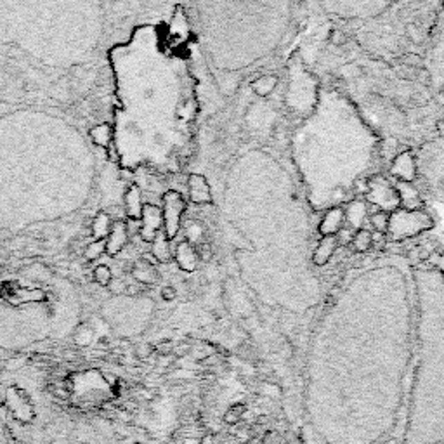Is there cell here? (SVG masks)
Returning a JSON list of instances; mask_svg holds the SVG:
<instances>
[{
    "mask_svg": "<svg viewBox=\"0 0 444 444\" xmlns=\"http://www.w3.org/2000/svg\"><path fill=\"white\" fill-rule=\"evenodd\" d=\"M151 255L158 264H169L172 261V250H170V240L165 237L163 231L156 234V238L151 243Z\"/></svg>",
    "mask_w": 444,
    "mask_h": 444,
    "instance_id": "44dd1931",
    "label": "cell"
},
{
    "mask_svg": "<svg viewBox=\"0 0 444 444\" xmlns=\"http://www.w3.org/2000/svg\"><path fill=\"white\" fill-rule=\"evenodd\" d=\"M94 279L98 285L101 286H108V283L113 279V275H111V269L108 268V266H98V268L94 269Z\"/></svg>",
    "mask_w": 444,
    "mask_h": 444,
    "instance_id": "f546056e",
    "label": "cell"
},
{
    "mask_svg": "<svg viewBox=\"0 0 444 444\" xmlns=\"http://www.w3.org/2000/svg\"><path fill=\"white\" fill-rule=\"evenodd\" d=\"M91 139L101 148H108L109 142H111V136H113V131H111V125L101 124L95 125V127L91 129Z\"/></svg>",
    "mask_w": 444,
    "mask_h": 444,
    "instance_id": "484cf974",
    "label": "cell"
},
{
    "mask_svg": "<svg viewBox=\"0 0 444 444\" xmlns=\"http://www.w3.org/2000/svg\"><path fill=\"white\" fill-rule=\"evenodd\" d=\"M176 297H177V292L174 286H163L162 299L165 300V302H172V300H176Z\"/></svg>",
    "mask_w": 444,
    "mask_h": 444,
    "instance_id": "d590c367",
    "label": "cell"
},
{
    "mask_svg": "<svg viewBox=\"0 0 444 444\" xmlns=\"http://www.w3.org/2000/svg\"><path fill=\"white\" fill-rule=\"evenodd\" d=\"M351 245H353L356 254H367V252H370L371 247H373V233H371L370 230H367V228H361V230L354 231Z\"/></svg>",
    "mask_w": 444,
    "mask_h": 444,
    "instance_id": "d4e9b609",
    "label": "cell"
},
{
    "mask_svg": "<svg viewBox=\"0 0 444 444\" xmlns=\"http://www.w3.org/2000/svg\"><path fill=\"white\" fill-rule=\"evenodd\" d=\"M201 234H203V230H201V226L198 222H193V224L187 228V241H189L191 245H193V241L196 240L198 237H201Z\"/></svg>",
    "mask_w": 444,
    "mask_h": 444,
    "instance_id": "e575fe53",
    "label": "cell"
},
{
    "mask_svg": "<svg viewBox=\"0 0 444 444\" xmlns=\"http://www.w3.org/2000/svg\"><path fill=\"white\" fill-rule=\"evenodd\" d=\"M323 8L331 11L333 15H339L342 18H358V16H377L389 8L385 2H324Z\"/></svg>",
    "mask_w": 444,
    "mask_h": 444,
    "instance_id": "30bf717a",
    "label": "cell"
},
{
    "mask_svg": "<svg viewBox=\"0 0 444 444\" xmlns=\"http://www.w3.org/2000/svg\"><path fill=\"white\" fill-rule=\"evenodd\" d=\"M378 138L356 106L335 89H320L317 102L292 139V155L314 210L354 200L358 183L377 160Z\"/></svg>",
    "mask_w": 444,
    "mask_h": 444,
    "instance_id": "3957f363",
    "label": "cell"
},
{
    "mask_svg": "<svg viewBox=\"0 0 444 444\" xmlns=\"http://www.w3.org/2000/svg\"><path fill=\"white\" fill-rule=\"evenodd\" d=\"M131 272L132 278L136 281L142 283V285H153V283L158 281V271H156V268L153 264H149L148 261H145V259L136 262Z\"/></svg>",
    "mask_w": 444,
    "mask_h": 444,
    "instance_id": "7402d4cb",
    "label": "cell"
},
{
    "mask_svg": "<svg viewBox=\"0 0 444 444\" xmlns=\"http://www.w3.org/2000/svg\"><path fill=\"white\" fill-rule=\"evenodd\" d=\"M106 288H108V292L111 295H124V293L129 292V285L122 278H113L108 283Z\"/></svg>",
    "mask_w": 444,
    "mask_h": 444,
    "instance_id": "4dcf8cb0",
    "label": "cell"
},
{
    "mask_svg": "<svg viewBox=\"0 0 444 444\" xmlns=\"http://www.w3.org/2000/svg\"><path fill=\"white\" fill-rule=\"evenodd\" d=\"M346 222H349L351 230H361L368 219V205L364 200H351L346 205Z\"/></svg>",
    "mask_w": 444,
    "mask_h": 444,
    "instance_id": "d6986e66",
    "label": "cell"
},
{
    "mask_svg": "<svg viewBox=\"0 0 444 444\" xmlns=\"http://www.w3.org/2000/svg\"><path fill=\"white\" fill-rule=\"evenodd\" d=\"M276 85H278V77L271 73H266L252 82V91H254L259 98H268V95L275 91Z\"/></svg>",
    "mask_w": 444,
    "mask_h": 444,
    "instance_id": "cb8c5ba5",
    "label": "cell"
},
{
    "mask_svg": "<svg viewBox=\"0 0 444 444\" xmlns=\"http://www.w3.org/2000/svg\"><path fill=\"white\" fill-rule=\"evenodd\" d=\"M139 222H141V228H139V237H141V240L146 241V243H153L156 234H158L160 231H163L162 208L156 207V205L146 203L145 208H142V215Z\"/></svg>",
    "mask_w": 444,
    "mask_h": 444,
    "instance_id": "7c38bea8",
    "label": "cell"
},
{
    "mask_svg": "<svg viewBox=\"0 0 444 444\" xmlns=\"http://www.w3.org/2000/svg\"><path fill=\"white\" fill-rule=\"evenodd\" d=\"M396 191L399 194V205L405 210H423V196L418 187L411 183H398L394 181Z\"/></svg>",
    "mask_w": 444,
    "mask_h": 444,
    "instance_id": "9a60e30c",
    "label": "cell"
},
{
    "mask_svg": "<svg viewBox=\"0 0 444 444\" xmlns=\"http://www.w3.org/2000/svg\"><path fill=\"white\" fill-rule=\"evenodd\" d=\"M364 200H367V203L375 205V207L380 208V212H387V214H392L394 210L401 208L394 181L382 176V174L371 176L367 181V184H364Z\"/></svg>",
    "mask_w": 444,
    "mask_h": 444,
    "instance_id": "52a82bcc",
    "label": "cell"
},
{
    "mask_svg": "<svg viewBox=\"0 0 444 444\" xmlns=\"http://www.w3.org/2000/svg\"><path fill=\"white\" fill-rule=\"evenodd\" d=\"M187 196L194 205H210L214 201V196H212V187L207 177L201 174H189L187 176Z\"/></svg>",
    "mask_w": 444,
    "mask_h": 444,
    "instance_id": "5bb4252c",
    "label": "cell"
},
{
    "mask_svg": "<svg viewBox=\"0 0 444 444\" xmlns=\"http://www.w3.org/2000/svg\"><path fill=\"white\" fill-rule=\"evenodd\" d=\"M429 59L430 87L436 94V99H439L444 104V16L441 19L439 28L436 30V39L430 49Z\"/></svg>",
    "mask_w": 444,
    "mask_h": 444,
    "instance_id": "ba28073f",
    "label": "cell"
},
{
    "mask_svg": "<svg viewBox=\"0 0 444 444\" xmlns=\"http://www.w3.org/2000/svg\"><path fill=\"white\" fill-rule=\"evenodd\" d=\"M176 262L183 271L186 272H194L198 269V264H200V259H198V252L194 245H191L189 241H181L176 248Z\"/></svg>",
    "mask_w": 444,
    "mask_h": 444,
    "instance_id": "ac0fdd59",
    "label": "cell"
},
{
    "mask_svg": "<svg viewBox=\"0 0 444 444\" xmlns=\"http://www.w3.org/2000/svg\"><path fill=\"white\" fill-rule=\"evenodd\" d=\"M85 259L87 261H98L102 254H106V241L104 240H95L92 243H89L85 247Z\"/></svg>",
    "mask_w": 444,
    "mask_h": 444,
    "instance_id": "f1b7e54d",
    "label": "cell"
},
{
    "mask_svg": "<svg viewBox=\"0 0 444 444\" xmlns=\"http://www.w3.org/2000/svg\"><path fill=\"white\" fill-rule=\"evenodd\" d=\"M415 346L405 444H444V271L413 264Z\"/></svg>",
    "mask_w": 444,
    "mask_h": 444,
    "instance_id": "277c9868",
    "label": "cell"
},
{
    "mask_svg": "<svg viewBox=\"0 0 444 444\" xmlns=\"http://www.w3.org/2000/svg\"><path fill=\"white\" fill-rule=\"evenodd\" d=\"M124 203H125V215L134 222L141 221L145 203H142V194H141V189H139V186L132 184V186L129 187L127 193H125Z\"/></svg>",
    "mask_w": 444,
    "mask_h": 444,
    "instance_id": "ffe728a7",
    "label": "cell"
},
{
    "mask_svg": "<svg viewBox=\"0 0 444 444\" xmlns=\"http://www.w3.org/2000/svg\"><path fill=\"white\" fill-rule=\"evenodd\" d=\"M436 264L439 266V268L443 269V271H444V255H443V257H441V261H439V262H436Z\"/></svg>",
    "mask_w": 444,
    "mask_h": 444,
    "instance_id": "8d00e7d4",
    "label": "cell"
},
{
    "mask_svg": "<svg viewBox=\"0 0 444 444\" xmlns=\"http://www.w3.org/2000/svg\"><path fill=\"white\" fill-rule=\"evenodd\" d=\"M344 228H346V208L344 205H337V207L324 210L323 217L317 224V233L321 237H337Z\"/></svg>",
    "mask_w": 444,
    "mask_h": 444,
    "instance_id": "4fadbf2b",
    "label": "cell"
},
{
    "mask_svg": "<svg viewBox=\"0 0 444 444\" xmlns=\"http://www.w3.org/2000/svg\"><path fill=\"white\" fill-rule=\"evenodd\" d=\"M174 360L15 356L0 367V415L16 444H196V403Z\"/></svg>",
    "mask_w": 444,
    "mask_h": 444,
    "instance_id": "7a4b0ae2",
    "label": "cell"
},
{
    "mask_svg": "<svg viewBox=\"0 0 444 444\" xmlns=\"http://www.w3.org/2000/svg\"><path fill=\"white\" fill-rule=\"evenodd\" d=\"M0 444H16L15 437H12L11 430H9L8 423L2 418V415H0Z\"/></svg>",
    "mask_w": 444,
    "mask_h": 444,
    "instance_id": "1f68e13d",
    "label": "cell"
},
{
    "mask_svg": "<svg viewBox=\"0 0 444 444\" xmlns=\"http://www.w3.org/2000/svg\"><path fill=\"white\" fill-rule=\"evenodd\" d=\"M196 252H198V259H200V262H210L212 259H214L212 245L207 243V241H203V243L196 248Z\"/></svg>",
    "mask_w": 444,
    "mask_h": 444,
    "instance_id": "d6a6232c",
    "label": "cell"
},
{
    "mask_svg": "<svg viewBox=\"0 0 444 444\" xmlns=\"http://www.w3.org/2000/svg\"><path fill=\"white\" fill-rule=\"evenodd\" d=\"M337 248H339V243H337L335 237H321L320 241L314 247L313 254H311V262H313L316 268H323L328 262L331 261V257L335 255Z\"/></svg>",
    "mask_w": 444,
    "mask_h": 444,
    "instance_id": "e0dca14e",
    "label": "cell"
},
{
    "mask_svg": "<svg viewBox=\"0 0 444 444\" xmlns=\"http://www.w3.org/2000/svg\"><path fill=\"white\" fill-rule=\"evenodd\" d=\"M370 224L373 226V230L377 233L385 234L387 233V226H389V214L387 212H375V214L370 215Z\"/></svg>",
    "mask_w": 444,
    "mask_h": 444,
    "instance_id": "83f0119b",
    "label": "cell"
},
{
    "mask_svg": "<svg viewBox=\"0 0 444 444\" xmlns=\"http://www.w3.org/2000/svg\"><path fill=\"white\" fill-rule=\"evenodd\" d=\"M163 215V233L169 240L177 238L183 224V214L186 210V201L177 191H167L162 200Z\"/></svg>",
    "mask_w": 444,
    "mask_h": 444,
    "instance_id": "9c48e42d",
    "label": "cell"
},
{
    "mask_svg": "<svg viewBox=\"0 0 444 444\" xmlns=\"http://www.w3.org/2000/svg\"><path fill=\"white\" fill-rule=\"evenodd\" d=\"M418 177L425 179L434 196L444 201V138L434 139L420 148L416 156Z\"/></svg>",
    "mask_w": 444,
    "mask_h": 444,
    "instance_id": "8992f818",
    "label": "cell"
},
{
    "mask_svg": "<svg viewBox=\"0 0 444 444\" xmlns=\"http://www.w3.org/2000/svg\"><path fill=\"white\" fill-rule=\"evenodd\" d=\"M415 346L413 264L347 272L314 326L290 405L300 444H405Z\"/></svg>",
    "mask_w": 444,
    "mask_h": 444,
    "instance_id": "6da1fadb",
    "label": "cell"
},
{
    "mask_svg": "<svg viewBox=\"0 0 444 444\" xmlns=\"http://www.w3.org/2000/svg\"><path fill=\"white\" fill-rule=\"evenodd\" d=\"M129 240V224L124 221H115L113 228L109 231L108 238H106V254L115 257L124 250Z\"/></svg>",
    "mask_w": 444,
    "mask_h": 444,
    "instance_id": "2e32d148",
    "label": "cell"
},
{
    "mask_svg": "<svg viewBox=\"0 0 444 444\" xmlns=\"http://www.w3.org/2000/svg\"><path fill=\"white\" fill-rule=\"evenodd\" d=\"M111 228H113L111 217H109L106 212H99L94 217V221H92V237H94L95 240H106Z\"/></svg>",
    "mask_w": 444,
    "mask_h": 444,
    "instance_id": "603a6c76",
    "label": "cell"
},
{
    "mask_svg": "<svg viewBox=\"0 0 444 444\" xmlns=\"http://www.w3.org/2000/svg\"><path fill=\"white\" fill-rule=\"evenodd\" d=\"M353 230H347V228H344L342 231H340L339 234H337V243H339V247H346V245H351V241H353Z\"/></svg>",
    "mask_w": 444,
    "mask_h": 444,
    "instance_id": "836d02e7",
    "label": "cell"
},
{
    "mask_svg": "<svg viewBox=\"0 0 444 444\" xmlns=\"http://www.w3.org/2000/svg\"><path fill=\"white\" fill-rule=\"evenodd\" d=\"M73 342L77 347H94L95 330L87 326V324H82V326H78L77 331H75Z\"/></svg>",
    "mask_w": 444,
    "mask_h": 444,
    "instance_id": "4316f807",
    "label": "cell"
},
{
    "mask_svg": "<svg viewBox=\"0 0 444 444\" xmlns=\"http://www.w3.org/2000/svg\"><path fill=\"white\" fill-rule=\"evenodd\" d=\"M434 226H436L434 217L425 208L423 210L398 208L392 214H389V226L385 237H389L396 243H401V241L411 240V238L434 230Z\"/></svg>",
    "mask_w": 444,
    "mask_h": 444,
    "instance_id": "5b68a950",
    "label": "cell"
},
{
    "mask_svg": "<svg viewBox=\"0 0 444 444\" xmlns=\"http://www.w3.org/2000/svg\"><path fill=\"white\" fill-rule=\"evenodd\" d=\"M389 172L398 183H411L418 179V163H416V155L411 149L398 153L392 160Z\"/></svg>",
    "mask_w": 444,
    "mask_h": 444,
    "instance_id": "8fae6325",
    "label": "cell"
}]
</instances>
